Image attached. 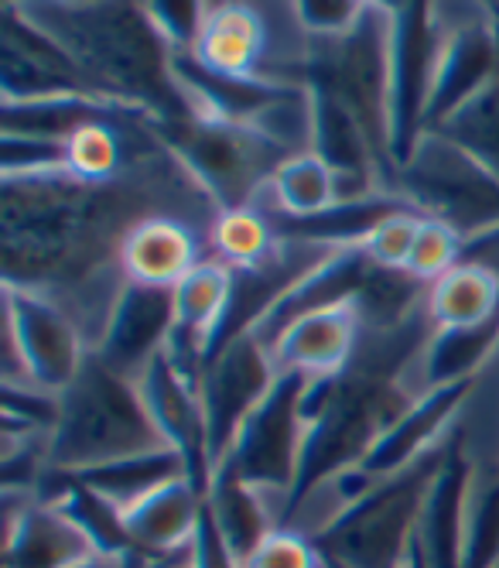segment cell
<instances>
[{"mask_svg": "<svg viewBox=\"0 0 499 568\" xmlns=\"http://www.w3.org/2000/svg\"><path fill=\"white\" fill-rule=\"evenodd\" d=\"M18 14L75 62L113 106L157 120L189 116L172 79V52L147 21L144 4H14Z\"/></svg>", "mask_w": 499, "mask_h": 568, "instance_id": "cell-1", "label": "cell"}, {"mask_svg": "<svg viewBox=\"0 0 499 568\" xmlns=\"http://www.w3.org/2000/svg\"><path fill=\"white\" fill-rule=\"evenodd\" d=\"M161 449L169 445L151 425L138 384L90 353L75 384L62 394L59 425L49 438V473L69 476Z\"/></svg>", "mask_w": 499, "mask_h": 568, "instance_id": "cell-2", "label": "cell"}, {"mask_svg": "<svg viewBox=\"0 0 499 568\" xmlns=\"http://www.w3.org/2000/svg\"><path fill=\"white\" fill-rule=\"evenodd\" d=\"M455 449L451 435L414 463L407 473L380 483L315 545L325 561L339 568H414L418 561V524L428 490Z\"/></svg>", "mask_w": 499, "mask_h": 568, "instance_id": "cell-3", "label": "cell"}, {"mask_svg": "<svg viewBox=\"0 0 499 568\" xmlns=\"http://www.w3.org/2000/svg\"><path fill=\"white\" fill-rule=\"evenodd\" d=\"M397 199L421 220L445 223L466 247L499 230V179L459 144L428 131L397 169Z\"/></svg>", "mask_w": 499, "mask_h": 568, "instance_id": "cell-4", "label": "cell"}, {"mask_svg": "<svg viewBox=\"0 0 499 568\" xmlns=\"http://www.w3.org/2000/svg\"><path fill=\"white\" fill-rule=\"evenodd\" d=\"M157 134L220 213L254 206L287 158L249 128L223 124V120H161Z\"/></svg>", "mask_w": 499, "mask_h": 568, "instance_id": "cell-5", "label": "cell"}, {"mask_svg": "<svg viewBox=\"0 0 499 568\" xmlns=\"http://www.w3.org/2000/svg\"><path fill=\"white\" fill-rule=\"evenodd\" d=\"M90 353L86 333L59 298L4 281V387H34L62 397Z\"/></svg>", "mask_w": 499, "mask_h": 568, "instance_id": "cell-6", "label": "cell"}, {"mask_svg": "<svg viewBox=\"0 0 499 568\" xmlns=\"http://www.w3.org/2000/svg\"><path fill=\"white\" fill-rule=\"evenodd\" d=\"M308 384H312L308 377L281 374L261 408L240 428L226 459L216 466L233 473L246 486H254V490L267 494L271 500H277L284 507V520L302 469V449H305L302 400Z\"/></svg>", "mask_w": 499, "mask_h": 568, "instance_id": "cell-7", "label": "cell"}, {"mask_svg": "<svg viewBox=\"0 0 499 568\" xmlns=\"http://www.w3.org/2000/svg\"><path fill=\"white\" fill-rule=\"evenodd\" d=\"M387 134L400 169L428 134V106L441 52V24L431 4H387Z\"/></svg>", "mask_w": 499, "mask_h": 568, "instance_id": "cell-8", "label": "cell"}, {"mask_svg": "<svg viewBox=\"0 0 499 568\" xmlns=\"http://www.w3.org/2000/svg\"><path fill=\"white\" fill-rule=\"evenodd\" d=\"M281 371L274 363L271 346L254 336L243 333L230 346H223L210 367H205L198 381V400L205 415V435H210V463L213 473L226 459L230 445L236 442L240 428L246 418L254 415L264 397L274 390Z\"/></svg>", "mask_w": 499, "mask_h": 568, "instance_id": "cell-9", "label": "cell"}, {"mask_svg": "<svg viewBox=\"0 0 499 568\" xmlns=\"http://www.w3.org/2000/svg\"><path fill=\"white\" fill-rule=\"evenodd\" d=\"M0 21V90L8 103H31V100H59V97H90L100 100L96 90L86 83V75L75 62L28 24L14 4H4ZM106 103V100H100Z\"/></svg>", "mask_w": 499, "mask_h": 568, "instance_id": "cell-10", "label": "cell"}, {"mask_svg": "<svg viewBox=\"0 0 499 568\" xmlns=\"http://www.w3.org/2000/svg\"><path fill=\"white\" fill-rule=\"evenodd\" d=\"M134 384H138V394L144 400L151 425L157 428L164 445L185 459L189 479L205 497L213 483V463H210V435H205L198 387L185 381L164 353L151 359V367Z\"/></svg>", "mask_w": 499, "mask_h": 568, "instance_id": "cell-11", "label": "cell"}, {"mask_svg": "<svg viewBox=\"0 0 499 568\" xmlns=\"http://www.w3.org/2000/svg\"><path fill=\"white\" fill-rule=\"evenodd\" d=\"M175 326V295L164 288H144L128 284L120 292L106 329L93 349L106 367L128 381H138L151 359L164 353Z\"/></svg>", "mask_w": 499, "mask_h": 568, "instance_id": "cell-12", "label": "cell"}, {"mask_svg": "<svg viewBox=\"0 0 499 568\" xmlns=\"http://www.w3.org/2000/svg\"><path fill=\"white\" fill-rule=\"evenodd\" d=\"M93 551L90 535L59 504L4 494V568H72Z\"/></svg>", "mask_w": 499, "mask_h": 568, "instance_id": "cell-13", "label": "cell"}, {"mask_svg": "<svg viewBox=\"0 0 499 568\" xmlns=\"http://www.w3.org/2000/svg\"><path fill=\"white\" fill-rule=\"evenodd\" d=\"M363 339V315L356 298L328 305L295 318L271 343L274 363L281 374H298L308 381L339 377L349 371Z\"/></svg>", "mask_w": 499, "mask_h": 568, "instance_id": "cell-14", "label": "cell"}, {"mask_svg": "<svg viewBox=\"0 0 499 568\" xmlns=\"http://www.w3.org/2000/svg\"><path fill=\"white\" fill-rule=\"evenodd\" d=\"M202 261H210L205 233L182 216H147L134 223L120 243L123 277L144 288L175 292Z\"/></svg>", "mask_w": 499, "mask_h": 568, "instance_id": "cell-15", "label": "cell"}, {"mask_svg": "<svg viewBox=\"0 0 499 568\" xmlns=\"http://www.w3.org/2000/svg\"><path fill=\"white\" fill-rule=\"evenodd\" d=\"M496 349H499V318L469 329H435L407 363L400 384L414 400L445 387L472 384L492 363Z\"/></svg>", "mask_w": 499, "mask_h": 568, "instance_id": "cell-16", "label": "cell"}, {"mask_svg": "<svg viewBox=\"0 0 499 568\" xmlns=\"http://www.w3.org/2000/svg\"><path fill=\"white\" fill-rule=\"evenodd\" d=\"M466 483H469V463L459 449V422H455V449L431 483L418 524L421 568H462Z\"/></svg>", "mask_w": 499, "mask_h": 568, "instance_id": "cell-17", "label": "cell"}, {"mask_svg": "<svg viewBox=\"0 0 499 568\" xmlns=\"http://www.w3.org/2000/svg\"><path fill=\"white\" fill-rule=\"evenodd\" d=\"M202 514H205V497L195 490V483L175 479L123 510V527H128L131 548L169 555V551H185L195 541Z\"/></svg>", "mask_w": 499, "mask_h": 568, "instance_id": "cell-18", "label": "cell"}, {"mask_svg": "<svg viewBox=\"0 0 499 568\" xmlns=\"http://www.w3.org/2000/svg\"><path fill=\"white\" fill-rule=\"evenodd\" d=\"M205 510H210L223 541L233 548V555L243 565L277 527H284V507L226 469L213 473L210 494H205Z\"/></svg>", "mask_w": 499, "mask_h": 568, "instance_id": "cell-19", "label": "cell"}, {"mask_svg": "<svg viewBox=\"0 0 499 568\" xmlns=\"http://www.w3.org/2000/svg\"><path fill=\"white\" fill-rule=\"evenodd\" d=\"M257 210L287 220H308L343 206L339 175L332 172L318 154H291L284 158L267 189L254 202Z\"/></svg>", "mask_w": 499, "mask_h": 568, "instance_id": "cell-20", "label": "cell"}, {"mask_svg": "<svg viewBox=\"0 0 499 568\" xmlns=\"http://www.w3.org/2000/svg\"><path fill=\"white\" fill-rule=\"evenodd\" d=\"M425 312L435 322V329L486 326V322L499 318V274L486 264L462 261L428 288Z\"/></svg>", "mask_w": 499, "mask_h": 568, "instance_id": "cell-21", "label": "cell"}, {"mask_svg": "<svg viewBox=\"0 0 499 568\" xmlns=\"http://www.w3.org/2000/svg\"><path fill=\"white\" fill-rule=\"evenodd\" d=\"M69 479L90 486L93 494H100L103 500H110L123 514L138 500H144L147 494L161 490L164 483L189 479V466L175 449H161V453H151V456H134V459H120V463H110V466L69 473Z\"/></svg>", "mask_w": 499, "mask_h": 568, "instance_id": "cell-22", "label": "cell"}, {"mask_svg": "<svg viewBox=\"0 0 499 568\" xmlns=\"http://www.w3.org/2000/svg\"><path fill=\"white\" fill-rule=\"evenodd\" d=\"M116 110L113 103H100L90 97H59V100H31V103H8L4 100V131L18 138H41V141H65L79 134L93 120Z\"/></svg>", "mask_w": 499, "mask_h": 568, "instance_id": "cell-23", "label": "cell"}, {"mask_svg": "<svg viewBox=\"0 0 499 568\" xmlns=\"http://www.w3.org/2000/svg\"><path fill=\"white\" fill-rule=\"evenodd\" d=\"M277 243L281 240H277L271 220L257 206L216 213L210 233H205L210 257L226 264L230 271H246V267L264 264L277 251Z\"/></svg>", "mask_w": 499, "mask_h": 568, "instance_id": "cell-24", "label": "cell"}, {"mask_svg": "<svg viewBox=\"0 0 499 568\" xmlns=\"http://www.w3.org/2000/svg\"><path fill=\"white\" fill-rule=\"evenodd\" d=\"M431 131L459 144L499 179V75L459 110H451Z\"/></svg>", "mask_w": 499, "mask_h": 568, "instance_id": "cell-25", "label": "cell"}, {"mask_svg": "<svg viewBox=\"0 0 499 568\" xmlns=\"http://www.w3.org/2000/svg\"><path fill=\"white\" fill-rule=\"evenodd\" d=\"M462 261H466V240L455 230H448L445 223L421 220L418 240H414V254H410V264H407V274L431 288L438 277L455 271Z\"/></svg>", "mask_w": 499, "mask_h": 568, "instance_id": "cell-26", "label": "cell"}, {"mask_svg": "<svg viewBox=\"0 0 499 568\" xmlns=\"http://www.w3.org/2000/svg\"><path fill=\"white\" fill-rule=\"evenodd\" d=\"M418 226H421V216L414 210L390 213L387 220H380L377 226H373V233L363 240L366 257L377 267H384V271L407 274V264H410V254H414V240H418Z\"/></svg>", "mask_w": 499, "mask_h": 568, "instance_id": "cell-27", "label": "cell"}, {"mask_svg": "<svg viewBox=\"0 0 499 568\" xmlns=\"http://www.w3.org/2000/svg\"><path fill=\"white\" fill-rule=\"evenodd\" d=\"M369 4H356V0H302V4H291L295 21L305 38L312 42H336L359 28L366 18Z\"/></svg>", "mask_w": 499, "mask_h": 568, "instance_id": "cell-28", "label": "cell"}, {"mask_svg": "<svg viewBox=\"0 0 499 568\" xmlns=\"http://www.w3.org/2000/svg\"><path fill=\"white\" fill-rule=\"evenodd\" d=\"M151 28L157 31V38L169 45L172 55H192L202 34V21H205V4L198 0H179V4H144Z\"/></svg>", "mask_w": 499, "mask_h": 568, "instance_id": "cell-29", "label": "cell"}, {"mask_svg": "<svg viewBox=\"0 0 499 568\" xmlns=\"http://www.w3.org/2000/svg\"><path fill=\"white\" fill-rule=\"evenodd\" d=\"M246 568H325V555L318 545L291 527H277V531L249 555Z\"/></svg>", "mask_w": 499, "mask_h": 568, "instance_id": "cell-30", "label": "cell"}, {"mask_svg": "<svg viewBox=\"0 0 499 568\" xmlns=\"http://www.w3.org/2000/svg\"><path fill=\"white\" fill-rule=\"evenodd\" d=\"M192 568H246L233 555V548L223 541V535H220V527L213 524L210 510L202 514V524H198L195 541H192Z\"/></svg>", "mask_w": 499, "mask_h": 568, "instance_id": "cell-31", "label": "cell"}, {"mask_svg": "<svg viewBox=\"0 0 499 568\" xmlns=\"http://www.w3.org/2000/svg\"><path fill=\"white\" fill-rule=\"evenodd\" d=\"M120 561L123 568H192V545L185 551H169V555L131 548L128 555H120Z\"/></svg>", "mask_w": 499, "mask_h": 568, "instance_id": "cell-32", "label": "cell"}, {"mask_svg": "<svg viewBox=\"0 0 499 568\" xmlns=\"http://www.w3.org/2000/svg\"><path fill=\"white\" fill-rule=\"evenodd\" d=\"M466 261L486 264L489 271L499 274V230L489 233V236H482V240H476V243H469V247H466Z\"/></svg>", "mask_w": 499, "mask_h": 568, "instance_id": "cell-33", "label": "cell"}, {"mask_svg": "<svg viewBox=\"0 0 499 568\" xmlns=\"http://www.w3.org/2000/svg\"><path fill=\"white\" fill-rule=\"evenodd\" d=\"M72 568H123V561H120V555H103V551H93L90 558L75 561Z\"/></svg>", "mask_w": 499, "mask_h": 568, "instance_id": "cell-34", "label": "cell"}, {"mask_svg": "<svg viewBox=\"0 0 499 568\" xmlns=\"http://www.w3.org/2000/svg\"><path fill=\"white\" fill-rule=\"evenodd\" d=\"M418 568H421V561H418Z\"/></svg>", "mask_w": 499, "mask_h": 568, "instance_id": "cell-35", "label": "cell"}]
</instances>
